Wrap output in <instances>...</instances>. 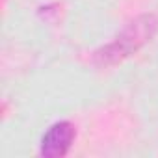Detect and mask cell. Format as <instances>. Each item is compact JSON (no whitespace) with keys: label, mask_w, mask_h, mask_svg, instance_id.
Returning <instances> with one entry per match:
<instances>
[{"label":"cell","mask_w":158,"mask_h":158,"mask_svg":"<svg viewBox=\"0 0 158 158\" xmlns=\"http://www.w3.org/2000/svg\"><path fill=\"white\" fill-rule=\"evenodd\" d=\"M156 30H158V17L156 15H152V13L139 15L132 23H128L125 26V30L112 43L99 48L93 56V61L99 67L115 65V63L123 61L125 58H128L130 54L138 52L145 43H149L152 39V35L156 34Z\"/></svg>","instance_id":"cell-1"},{"label":"cell","mask_w":158,"mask_h":158,"mask_svg":"<svg viewBox=\"0 0 158 158\" xmlns=\"http://www.w3.org/2000/svg\"><path fill=\"white\" fill-rule=\"evenodd\" d=\"M74 125L69 121H60L52 125L41 139V156L58 158L67 154L73 139H74Z\"/></svg>","instance_id":"cell-2"}]
</instances>
